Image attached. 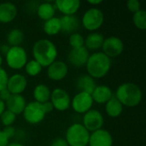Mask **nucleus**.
I'll return each mask as SVG.
<instances>
[{"label":"nucleus","instance_id":"nucleus-1","mask_svg":"<svg viewBox=\"0 0 146 146\" xmlns=\"http://www.w3.org/2000/svg\"><path fill=\"white\" fill-rule=\"evenodd\" d=\"M32 52L33 59L43 68L49 67L52 62L56 61L58 56L56 44L48 38L37 40L33 46Z\"/></svg>","mask_w":146,"mask_h":146},{"label":"nucleus","instance_id":"nucleus-2","mask_svg":"<svg viewBox=\"0 0 146 146\" xmlns=\"http://www.w3.org/2000/svg\"><path fill=\"white\" fill-rule=\"evenodd\" d=\"M112 66L111 59L102 51H96L90 55L86 64L87 74L94 80L105 77Z\"/></svg>","mask_w":146,"mask_h":146},{"label":"nucleus","instance_id":"nucleus-3","mask_svg":"<svg viewBox=\"0 0 146 146\" xmlns=\"http://www.w3.org/2000/svg\"><path fill=\"white\" fill-rule=\"evenodd\" d=\"M115 97L123 106L133 108L141 103L143 92L138 85L133 82H125L117 87Z\"/></svg>","mask_w":146,"mask_h":146},{"label":"nucleus","instance_id":"nucleus-4","mask_svg":"<svg viewBox=\"0 0 146 146\" xmlns=\"http://www.w3.org/2000/svg\"><path fill=\"white\" fill-rule=\"evenodd\" d=\"M91 133L82 123H74L66 130L65 140L68 146H88Z\"/></svg>","mask_w":146,"mask_h":146},{"label":"nucleus","instance_id":"nucleus-5","mask_svg":"<svg viewBox=\"0 0 146 146\" xmlns=\"http://www.w3.org/2000/svg\"><path fill=\"white\" fill-rule=\"evenodd\" d=\"M104 22V14L98 8H91L83 15L80 23L83 27L92 33L98 30Z\"/></svg>","mask_w":146,"mask_h":146},{"label":"nucleus","instance_id":"nucleus-6","mask_svg":"<svg viewBox=\"0 0 146 146\" xmlns=\"http://www.w3.org/2000/svg\"><path fill=\"white\" fill-rule=\"evenodd\" d=\"M4 56L7 66L13 70L23 68L28 61L27 52L21 46L10 47Z\"/></svg>","mask_w":146,"mask_h":146},{"label":"nucleus","instance_id":"nucleus-7","mask_svg":"<svg viewBox=\"0 0 146 146\" xmlns=\"http://www.w3.org/2000/svg\"><path fill=\"white\" fill-rule=\"evenodd\" d=\"M24 120L30 125H38L45 118L46 113L44 110L42 104L32 101L27 104L22 113Z\"/></svg>","mask_w":146,"mask_h":146},{"label":"nucleus","instance_id":"nucleus-8","mask_svg":"<svg viewBox=\"0 0 146 146\" xmlns=\"http://www.w3.org/2000/svg\"><path fill=\"white\" fill-rule=\"evenodd\" d=\"M50 103L52 104L54 110L63 112L68 110L71 105V98L68 92L62 88H55L51 91Z\"/></svg>","mask_w":146,"mask_h":146},{"label":"nucleus","instance_id":"nucleus-9","mask_svg":"<svg viewBox=\"0 0 146 146\" xmlns=\"http://www.w3.org/2000/svg\"><path fill=\"white\" fill-rule=\"evenodd\" d=\"M104 124V118L103 114L97 110H90L83 115L82 125L90 132L93 133L97 130L102 129Z\"/></svg>","mask_w":146,"mask_h":146},{"label":"nucleus","instance_id":"nucleus-10","mask_svg":"<svg viewBox=\"0 0 146 146\" xmlns=\"http://www.w3.org/2000/svg\"><path fill=\"white\" fill-rule=\"evenodd\" d=\"M93 100L91 94L79 92L71 99V107L74 112L80 115H84L92 110L93 106Z\"/></svg>","mask_w":146,"mask_h":146},{"label":"nucleus","instance_id":"nucleus-11","mask_svg":"<svg viewBox=\"0 0 146 146\" xmlns=\"http://www.w3.org/2000/svg\"><path fill=\"white\" fill-rule=\"evenodd\" d=\"M124 43L123 41L115 36H111L104 38V44L102 45V52L104 53L107 56L111 58H115L121 55L124 50Z\"/></svg>","mask_w":146,"mask_h":146},{"label":"nucleus","instance_id":"nucleus-12","mask_svg":"<svg viewBox=\"0 0 146 146\" xmlns=\"http://www.w3.org/2000/svg\"><path fill=\"white\" fill-rule=\"evenodd\" d=\"M27 87V80L21 74H14L9 77L6 89L11 95H21Z\"/></svg>","mask_w":146,"mask_h":146},{"label":"nucleus","instance_id":"nucleus-13","mask_svg":"<svg viewBox=\"0 0 146 146\" xmlns=\"http://www.w3.org/2000/svg\"><path fill=\"white\" fill-rule=\"evenodd\" d=\"M47 76L50 80L60 81L66 78L68 74V67L66 62L61 60H56L47 67Z\"/></svg>","mask_w":146,"mask_h":146},{"label":"nucleus","instance_id":"nucleus-14","mask_svg":"<svg viewBox=\"0 0 146 146\" xmlns=\"http://www.w3.org/2000/svg\"><path fill=\"white\" fill-rule=\"evenodd\" d=\"M90 56V51L85 47L71 49L68 55V62L75 68L85 67L88 58Z\"/></svg>","mask_w":146,"mask_h":146},{"label":"nucleus","instance_id":"nucleus-15","mask_svg":"<svg viewBox=\"0 0 146 146\" xmlns=\"http://www.w3.org/2000/svg\"><path fill=\"white\" fill-rule=\"evenodd\" d=\"M112 134L104 128L91 133L88 146H113Z\"/></svg>","mask_w":146,"mask_h":146},{"label":"nucleus","instance_id":"nucleus-16","mask_svg":"<svg viewBox=\"0 0 146 146\" xmlns=\"http://www.w3.org/2000/svg\"><path fill=\"white\" fill-rule=\"evenodd\" d=\"M56 9L63 14V15H75L80 9V0H56L54 2Z\"/></svg>","mask_w":146,"mask_h":146},{"label":"nucleus","instance_id":"nucleus-17","mask_svg":"<svg viewBox=\"0 0 146 146\" xmlns=\"http://www.w3.org/2000/svg\"><path fill=\"white\" fill-rule=\"evenodd\" d=\"M18 9L15 3L4 2L0 3V22L8 24L12 22L17 16Z\"/></svg>","mask_w":146,"mask_h":146},{"label":"nucleus","instance_id":"nucleus-18","mask_svg":"<svg viewBox=\"0 0 146 146\" xmlns=\"http://www.w3.org/2000/svg\"><path fill=\"white\" fill-rule=\"evenodd\" d=\"M27 105V101L22 95H11L10 98L5 102L6 110L12 112L15 115L23 113Z\"/></svg>","mask_w":146,"mask_h":146},{"label":"nucleus","instance_id":"nucleus-19","mask_svg":"<svg viewBox=\"0 0 146 146\" xmlns=\"http://www.w3.org/2000/svg\"><path fill=\"white\" fill-rule=\"evenodd\" d=\"M93 103L98 104H105L114 95L111 88L105 85L97 86L91 94Z\"/></svg>","mask_w":146,"mask_h":146},{"label":"nucleus","instance_id":"nucleus-20","mask_svg":"<svg viewBox=\"0 0 146 146\" xmlns=\"http://www.w3.org/2000/svg\"><path fill=\"white\" fill-rule=\"evenodd\" d=\"M61 20V32L67 34L77 33L81 23L80 20L76 15H63Z\"/></svg>","mask_w":146,"mask_h":146},{"label":"nucleus","instance_id":"nucleus-21","mask_svg":"<svg viewBox=\"0 0 146 146\" xmlns=\"http://www.w3.org/2000/svg\"><path fill=\"white\" fill-rule=\"evenodd\" d=\"M104 36L98 32L91 33L87 35V37L85 38V44L84 46L90 51H96L102 48V45L104 41Z\"/></svg>","mask_w":146,"mask_h":146},{"label":"nucleus","instance_id":"nucleus-22","mask_svg":"<svg viewBox=\"0 0 146 146\" xmlns=\"http://www.w3.org/2000/svg\"><path fill=\"white\" fill-rule=\"evenodd\" d=\"M97 84L93 78H92L87 74H81L76 80V87L80 92H86L92 94L96 88Z\"/></svg>","mask_w":146,"mask_h":146},{"label":"nucleus","instance_id":"nucleus-23","mask_svg":"<svg viewBox=\"0 0 146 146\" xmlns=\"http://www.w3.org/2000/svg\"><path fill=\"white\" fill-rule=\"evenodd\" d=\"M124 106L120 103V101L113 96L106 104H105V112L108 116L111 118L119 117L123 112Z\"/></svg>","mask_w":146,"mask_h":146},{"label":"nucleus","instance_id":"nucleus-24","mask_svg":"<svg viewBox=\"0 0 146 146\" xmlns=\"http://www.w3.org/2000/svg\"><path fill=\"white\" fill-rule=\"evenodd\" d=\"M56 8L54 3L50 2H44L38 5L37 7V15L39 19L43 21H48L55 16Z\"/></svg>","mask_w":146,"mask_h":146},{"label":"nucleus","instance_id":"nucleus-25","mask_svg":"<svg viewBox=\"0 0 146 146\" xmlns=\"http://www.w3.org/2000/svg\"><path fill=\"white\" fill-rule=\"evenodd\" d=\"M50 95H51V91L50 87L44 84L37 85L33 92L34 101L39 104H44L45 102L50 101Z\"/></svg>","mask_w":146,"mask_h":146},{"label":"nucleus","instance_id":"nucleus-26","mask_svg":"<svg viewBox=\"0 0 146 146\" xmlns=\"http://www.w3.org/2000/svg\"><path fill=\"white\" fill-rule=\"evenodd\" d=\"M43 30L48 36H55L61 32V20L59 17L54 16L53 18L45 21L43 25Z\"/></svg>","mask_w":146,"mask_h":146},{"label":"nucleus","instance_id":"nucleus-27","mask_svg":"<svg viewBox=\"0 0 146 146\" xmlns=\"http://www.w3.org/2000/svg\"><path fill=\"white\" fill-rule=\"evenodd\" d=\"M6 40L9 47L21 46L24 41V33L19 28L11 29L7 34Z\"/></svg>","mask_w":146,"mask_h":146},{"label":"nucleus","instance_id":"nucleus-28","mask_svg":"<svg viewBox=\"0 0 146 146\" xmlns=\"http://www.w3.org/2000/svg\"><path fill=\"white\" fill-rule=\"evenodd\" d=\"M24 68H25L26 74L28 76L36 77L42 72L43 67L38 62H36L34 59H32V60L27 61V62L26 63Z\"/></svg>","mask_w":146,"mask_h":146},{"label":"nucleus","instance_id":"nucleus-29","mask_svg":"<svg viewBox=\"0 0 146 146\" xmlns=\"http://www.w3.org/2000/svg\"><path fill=\"white\" fill-rule=\"evenodd\" d=\"M133 21L134 26L142 31L146 29V11L145 9H140L134 13L133 15Z\"/></svg>","mask_w":146,"mask_h":146},{"label":"nucleus","instance_id":"nucleus-30","mask_svg":"<svg viewBox=\"0 0 146 146\" xmlns=\"http://www.w3.org/2000/svg\"><path fill=\"white\" fill-rule=\"evenodd\" d=\"M68 43H69V45L72 47V49L80 48L84 46L85 38L80 33H74L69 36Z\"/></svg>","mask_w":146,"mask_h":146},{"label":"nucleus","instance_id":"nucleus-31","mask_svg":"<svg viewBox=\"0 0 146 146\" xmlns=\"http://www.w3.org/2000/svg\"><path fill=\"white\" fill-rule=\"evenodd\" d=\"M16 116L17 115H15L12 112H10V111H9V110H6L3 113V115L0 116V120H1L2 124L4 127H10V126H13L14 123L15 122Z\"/></svg>","mask_w":146,"mask_h":146},{"label":"nucleus","instance_id":"nucleus-32","mask_svg":"<svg viewBox=\"0 0 146 146\" xmlns=\"http://www.w3.org/2000/svg\"><path fill=\"white\" fill-rule=\"evenodd\" d=\"M127 8L130 12L134 14L141 9V3L139 0H128L127 2Z\"/></svg>","mask_w":146,"mask_h":146},{"label":"nucleus","instance_id":"nucleus-33","mask_svg":"<svg viewBox=\"0 0 146 146\" xmlns=\"http://www.w3.org/2000/svg\"><path fill=\"white\" fill-rule=\"evenodd\" d=\"M9 74L7 71L0 67V92L7 87V83L9 80Z\"/></svg>","mask_w":146,"mask_h":146},{"label":"nucleus","instance_id":"nucleus-34","mask_svg":"<svg viewBox=\"0 0 146 146\" xmlns=\"http://www.w3.org/2000/svg\"><path fill=\"white\" fill-rule=\"evenodd\" d=\"M3 132V133L7 136V138L9 139L14 138L15 136V133H16V129L13 127V126H10V127H4V128L2 130Z\"/></svg>","mask_w":146,"mask_h":146},{"label":"nucleus","instance_id":"nucleus-35","mask_svg":"<svg viewBox=\"0 0 146 146\" xmlns=\"http://www.w3.org/2000/svg\"><path fill=\"white\" fill-rule=\"evenodd\" d=\"M50 146H68V145L64 138H56L50 143Z\"/></svg>","mask_w":146,"mask_h":146},{"label":"nucleus","instance_id":"nucleus-36","mask_svg":"<svg viewBox=\"0 0 146 146\" xmlns=\"http://www.w3.org/2000/svg\"><path fill=\"white\" fill-rule=\"evenodd\" d=\"M10 96H11L10 92H9L6 88L3 89V90H2V91L0 92V100L3 101L4 103L10 98Z\"/></svg>","mask_w":146,"mask_h":146},{"label":"nucleus","instance_id":"nucleus-37","mask_svg":"<svg viewBox=\"0 0 146 146\" xmlns=\"http://www.w3.org/2000/svg\"><path fill=\"white\" fill-rule=\"evenodd\" d=\"M9 144V139L3 133L2 130H0V146H7Z\"/></svg>","mask_w":146,"mask_h":146},{"label":"nucleus","instance_id":"nucleus-38","mask_svg":"<svg viewBox=\"0 0 146 146\" xmlns=\"http://www.w3.org/2000/svg\"><path fill=\"white\" fill-rule=\"evenodd\" d=\"M42 105H43L44 110V112L46 113V115L49 114V113H50V112H52V111L54 110V107H53L52 104L50 103V101L45 102V103L42 104Z\"/></svg>","mask_w":146,"mask_h":146},{"label":"nucleus","instance_id":"nucleus-39","mask_svg":"<svg viewBox=\"0 0 146 146\" xmlns=\"http://www.w3.org/2000/svg\"><path fill=\"white\" fill-rule=\"evenodd\" d=\"M9 48H10V47H9L7 44H4L0 45V54H1L2 56H5V55L7 54V52L9 51Z\"/></svg>","mask_w":146,"mask_h":146},{"label":"nucleus","instance_id":"nucleus-40","mask_svg":"<svg viewBox=\"0 0 146 146\" xmlns=\"http://www.w3.org/2000/svg\"><path fill=\"white\" fill-rule=\"evenodd\" d=\"M103 2H104L103 0H88L87 1V3L89 4H91L92 6H93V8H96V6L103 3Z\"/></svg>","mask_w":146,"mask_h":146},{"label":"nucleus","instance_id":"nucleus-41","mask_svg":"<svg viewBox=\"0 0 146 146\" xmlns=\"http://www.w3.org/2000/svg\"><path fill=\"white\" fill-rule=\"evenodd\" d=\"M6 110V106H5V103L2 100H0V116L3 115V113Z\"/></svg>","mask_w":146,"mask_h":146},{"label":"nucleus","instance_id":"nucleus-42","mask_svg":"<svg viewBox=\"0 0 146 146\" xmlns=\"http://www.w3.org/2000/svg\"><path fill=\"white\" fill-rule=\"evenodd\" d=\"M7 146H26L24 145L23 144H21V143H17V142H13V143H9Z\"/></svg>","mask_w":146,"mask_h":146},{"label":"nucleus","instance_id":"nucleus-43","mask_svg":"<svg viewBox=\"0 0 146 146\" xmlns=\"http://www.w3.org/2000/svg\"><path fill=\"white\" fill-rule=\"evenodd\" d=\"M3 62V56L0 54V67H2Z\"/></svg>","mask_w":146,"mask_h":146}]
</instances>
